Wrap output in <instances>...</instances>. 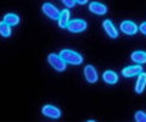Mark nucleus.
I'll return each mask as SVG.
<instances>
[{
	"instance_id": "0eeeda50",
	"label": "nucleus",
	"mask_w": 146,
	"mask_h": 122,
	"mask_svg": "<svg viewBox=\"0 0 146 122\" xmlns=\"http://www.w3.org/2000/svg\"><path fill=\"white\" fill-rule=\"evenodd\" d=\"M84 77L89 83H96L99 79V75L96 69L93 65H86L84 67Z\"/></svg>"
},
{
	"instance_id": "7ed1b4c3",
	"label": "nucleus",
	"mask_w": 146,
	"mask_h": 122,
	"mask_svg": "<svg viewBox=\"0 0 146 122\" xmlns=\"http://www.w3.org/2000/svg\"><path fill=\"white\" fill-rule=\"evenodd\" d=\"M86 27H88V23H86L85 20L74 19V20H70L66 28L70 31L71 33H82L86 29Z\"/></svg>"
},
{
	"instance_id": "1a4fd4ad",
	"label": "nucleus",
	"mask_w": 146,
	"mask_h": 122,
	"mask_svg": "<svg viewBox=\"0 0 146 122\" xmlns=\"http://www.w3.org/2000/svg\"><path fill=\"white\" fill-rule=\"evenodd\" d=\"M102 27H104V31L106 32V34L108 35L110 38L112 39H116L118 37V31L115 27V25L112 23L111 20H105L102 22Z\"/></svg>"
},
{
	"instance_id": "ddd939ff",
	"label": "nucleus",
	"mask_w": 146,
	"mask_h": 122,
	"mask_svg": "<svg viewBox=\"0 0 146 122\" xmlns=\"http://www.w3.org/2000/svg\"><path fill=\"white\" fill-rule=\"evenodd\" d=\"M146 87V72H141V73L138 76V79H136L135 83V92L138 94H141L145 90Z\"/></svg>"
},
{
	"instance_id": "9b49d317",
	"label": "nucleus",
	"mask_w": 146,
	"mask_h": 122,
	"mask_svg": "<svg viewBox=\"0 0 146 122\" xmlns=\"http://www.w3.org/2000/svg\"><path fill=\"white\" fill-rule=\"evenodd\" d=\"M71 20V12H70V9H63L62 11H60V16L57 19V23L58 27L61 28H66L68 22Z\"/></svg>"
},
{
	"instance_id": "f8f14e48",
	"label": "nucleus",
	"mask_w": 146,
	"mask_h": 122,
	"mask_svg": "<svg viewBox=\"0 0 146 122\" xmlns=\"http://www.w3.org/2000/svg\"><path fill=\"white\" fill-rule=\"evenodd\" d=\"M102 79L105 83H107L110 85H113L118 82V75L116 73L115 71H111V70H107L104 72L102 75Z\"/></svg>"
},
{
	"instance_id": "f3484780",
	"label": "nucleus",
	"mask_w": 146,
	"mask_h": 122,
	"mask_svg": "<svg viewBox=\"0 0 146 122\" xmlns=\"http://www.w3.org/2000/svg\"><path fill=\"white\" fill-rule=\"evenodd\" d=\"M134 119H135L136 122H146V114H145L144 111L139 110V111H136V112H135Z\"/></svg>"
},
{
	"instance_id": "9d476101",
	"label": "nucleus",
	"mask_w": 146,
	"mask_h": 122,
	"mask_svg": "<svg viewBox=\"0 0 146 122\" xmlns=\"http://www.w3.org/2000/svg\"><path fill=\"white\" fill-rule=\"evenodd\" d=\"M89 11L95 13V15H99V16H102L107 12V7L106 5L99 3V1H93L89 4Z\"/></svg>"
},
{
	"instance_id": "20e7f679",
	"label": "nucleus",
	"mask_w": 146,
	"mask_h": 122,
	"mask_svg": "<svg viewBox=\"0 0 146 122\" xmlns=\"http://www.w3.org/2000/svg\"><path fill=\"white\" fill-rule=\"evenodd\" d=\"M42 11L44 12L45 16L54 21H57L58 16H60V10L55 5H52L51 3H44L42 6Z\"/></svg>"
},
{
	"instance_id": "4468645a",
	"label": "nucleus",
	"mask_w": 146,
	"mask_h": 122,
	"mask_svg": "<svg viewBox=\"0 0 146 122\" xmlns=\"http://www.w3.org/2000/svg\"><path fill=\"white\" fill-rule=\"evenodd\" d=\"M131 61H134L138 65H144L146 64V51L144 50H136L134 53H131L130 55Z\"/></svg>"
},
{
	"instance_id": "423d86ee",
	"label": "nucleus",
	"mask_w": 146,
	"mask_h": 122,
	"mask_svg": "<svg viewBox=\"0 0 146 122\" xmlns=\"http://www.w3.org/2000/svg\"><path fill=\"white\" fill-rule=\"evenodd\" d=\"M121 31H122V33H124L127 35H134V34L138 33L139 27L136 26L135 22L127 20V21H123L121 23Z\"/></svg>"
},
{
	"instance_id": "6e6552de",
	"label": "nucleus",
	"mask_w": 146,
	"mask_h": 122,
	"mask_svg": "<svg viewBox=\"0 0 146 122\" xmlns=\"http://www.w3.org/2000/svg\"><path fill=\"white\" fill-rule=\"evenodd\" d=\"M143 72V66L141 65H133V66H127L122 70V75L124 77H134V76H139Z\"/></svg>"
},
{
	"instance_id": "39448f33",
	"label": "nucleus",
	"mask_w": 146,
	"mask_h": 122,
	"mask_svg": "<svg viewBox=\"0 0 146 122\" xmlns=\"http://www.w3.org/2000/svg\"><path fill=\"white\" fill-rule=\"evenodd\" d=\"M42 114H43L44 116L49 117V119H54V120H56V119H60V117H61V110L58 109V107L54 106V105H50V104H46V105H44V106H43V109H42Z\"/></svg>"
},
{
	"instance_id": "f03ea898",
	"label": "nucleus",
	"mask_w": 146,
	"mask_h": 122,
	"mask_svg": "<svg viewBox=\"0 0 146 122\" xmlns=\"http://www.w3.org/2000/svg\"><path fill=\"white\" fill-rule=\"evenodd\" d=\"M48 62H49V65L52 67L54 70H56L57 72H63L66 70V62H65V60L60 56V54H54V53H51V54H49L48 55Z\"/></svg>"
},
{
	"instance_id": "6ab92c4d",
	"label": "nucleus",
	"mask_w": 146,
	"mask_h": 122,
	"mask_svg": "<svg viewBox=\"0 0 146 122\" xmlns=\"http://www.w3.org/2000/svg\"><path fill=\"white\" fill-rule=\"evenodd\" d=\"M139 31H140V32L143 33V34L146 35V22H143V23L139 26Z\"/></svg>"
},
{
	"instance_id": "a211bd4d",
	"label": "nucleus",
	"mask_w": 146,
	"mask_h": 122,
	"mask_svg": "<svg viewBox=\"0 0 146 122\" xmlns=\"http://www.w3.org/2000/svg\"><path fill=\"white\" fill-rule=\"evenodd\" d=\"M62 1V4L65 5L67 9H72V7H74V5H76V1L74 0H61Z\"/></svg>"
},
{
	"instance_id": "2eb2a0df",
	"label": "nucleus",
	"mask_w": 146,
	"mask_h": 122,
	"mask_svg": "<svg viewBox=\"0 0 146 122\" xmlns=\"http://www.w3.org/2000/svg\"><path fill=\"white\" fill-rule=\"evenodd\" d=\"M3 21L7 23L10 27H13V26H17L20 23V17H18L16 13H6L5 16H4Z\"/></svg>"
},
{
	"instance_id": "aec40b11",
	"label": "nucleus",
	"mask_w": 146,
	"mask_h": 122,
	"mask_svg": "<svg viewBox=\"0 0 146 122\" xmlns=\"http://www.w3.org/2000/svg\"><path fill=\"white\" fill-rule=\"evenodd\" d=\"M76 4H79V5H84V4L88 3V0H74Z\"/></svg>"
},
{
	"instance_id": "dca6fc26",
	"label": "nucleus",
	"mask_w": 146,
	"mask_h": 122,
	"mask_svg": "<svg viewBox=\"0 0 146 122\" xmlns=\"http://www.w3.org/2000/svg\"><path fill=\"white\" fill-rule=\"evenodd\" d=\"M11 27L4 21H0V35L4 38H9L11 35Z\"/></svg>"
},
{
	"instance_id": "f257e3e1",
	"label": "nucleus",
	"mask_w": 146,
	"mask_h": 122,
	"mask_svg": "<svg viewBox=\"0 0 146 122\" xmlns=\"http://www.w3.org/2000/svg\"><path fill=\"white\" fill-rule=\"evenodd\" d=\"M60 56L65 60L66 64H71L74 66H79L83 64V56L79 53H77L74 50H70V49H63L60 51Z\"/></svg>"
}]
</instances>
